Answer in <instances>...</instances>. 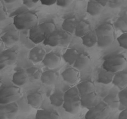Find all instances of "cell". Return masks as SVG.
Instances as JSON below:
<instances>
[{"instance_id": "836d02e7", "label": "cell", "mask_w": 127, "mask_h": 119, "mask_svg": "<svg viewBox=\"0 0 127 119\" xmlns=\"http://www.w3.org/2000/svg\"><path fill=\"white\" fill-rule=\"evenodd\" d=\"M119 100L121 105L127 107V88L121 89L118 93Z\"/></svg>"}, {"instance_id": "7a4b0ae2", "label": "cell", "mask_w": 127, "mask_h": 119, "mask_svg": "<svg viewBox=\"0 0 127 119\" xmlns=\"http://www.w3.org/2000/svg\"><path fill=\"white\" fill-rule=\"evenodd\" d=\"M97 37V46L105 48L112 44L115 40V27L109 22H105L98 26L95 30Z\"/></svg>"}, {"instance_id": "52a82bcc", "label": "cell", "mask_w": 127, "mask_h": 119, "mask_svg": "<svg viewBox=\"0 0 127 119\" xmlns=\"http://www.w3.org/2000/svg\"><path fill=\"white\" fill-rule=\"evenodd\" d=\"M19 106L16 102L6 104H0V119L14 118L19 112Z\"/></svg>"}, {"instance_id": "4dcf8cb0", "label": "cell", "mask_w": 127, "mask_h": 119, "mask_svg": "<svg viewBox=\"0 0 127 119\" xmlns=\"http://www.w3.org/2000/svg\"><path fill=\"white\" fill-rule=\"evenodd\" d=\"M103 101L105 102L110 109H117L120 104L119 96L114 94H109L103 99Z\"/></svg>"}, {"instance_id": "5b68a950", "label": "cell", "mask_w": 127, "mask_h": 119, "mask_svg": "<svg viewBox=\"0 0 127 119\" xmlns=\"http://www.w3.org/2000/svg\"><path fill=\"white\" fill-rule=\"evenodd\" d=\"M21 90L18 86H8L0 90V104H6L16 102L21 96Z\"/></svg>"}, {"instance_id": "9a60e30c", "label": "cell", "mask_w": 127, "mask_h": 119, "mask_svg": "<svg viewBox=\"0 0 127 119\" xmlns=\"http://www.w3.org/2000/svg\"><path fill=\"white\" fill-rule=\"evenodd\" d=\"M29 81L28 75L26 71L19 70L15 72L12 75V82L15 86L22 87Z\"/></svg>"}, {"instance_id": "4fadbf2b", "label": "cell", "mask_w": 127, "mask_h": 119, "mask_svg": "<svg viewBox=\"0 0 127 119\" xmlns=\"http://www.w3.org/2000/svg\"><path fill=\"white\" fill-rule=\"evenodd\" d=\"M19 32L16 30H10L1 36L2 40L6 45L11 46L17 43L19 40Z\"/></svg>"}, {"instance_id": "ee69618b", "label": "cell", "mask_w": 127, "mask_h": 119, "mask_svg": "<svg viewBox=\"0 0 127 119\" xmlns=\"http://www.w3.org/2000/svg\"><path fill=\"white\" fill-rule=\"evenodd\" d=\"M4 1V3H7V4H10V3H12V2H16L17 0H2Z\"/></svg>"}, {"instance_id": "44dd1931", "label": "cell", "mask_w": 127, "mask_h": 119, "mask_svg": "<svg viewBox=\"0 0 127 119\" xmlns=\"http://www.w3.org/2000/svg\"><path fill=\"white\" fill-rule=\"evenodd\" d=\"M81 95H86L95 92V86L91 81H84L76 85Z\"/></svg>"}, {"instance_id": "60d3db41", "label": "cell", "mask_w": 127, "mask_h": 119, "mask_svg": "<svg viewBox=\"0 0 127 119\" xmlns=\"http://www.w3.org/2000/svg\"><path fill=\"white\" fill-rule=\"evenodd\" d=\"M119 119H127V107L122 110L119 115Z\"/></svg>"}, {"instance_id": "5bb4252c", "label": "cell", "mask_w": 127, "mask_h": 119, "mask_svg": "<svg viewBox=\"0 0 127 119\" xmlns=\"http://www.w3.org/2000/svg\"><path fill=\"white\" fill-rule=\"evenodd\" d=\"M62 38V31L55 30L51 33L44 41L43 44L50 47H60Z\"/></svg>"}, {"instance_id": "7402d4cb", "label": "cell", "mask_w": 127, "mask_h": 119, "mask_svg": "<svg viewBox=\"0 0 127 119\" xmlns=\"http://www.w3.org/2000/svg\"><path fill=\"white\" fill-rule=\"evenodd\" d=\"M50 102L51 105L55 107L63 106L64 103V92L60 89H56L50 96Z\"/></svg>"}, {"instance_id": "ffe728a7", "label": "cell", "mask_w": 127, "mask_h": 119, "mask_svg": "<svg viewBox=\"0 0 127 119\" xmlns=\"http://www.w3.org/2000/svg\"><path fill=\"white\" fill-rule=\"evenodd\" d=\"M27 100L29 105L34 109H38L42 105L43 98L41 93L35 92L27 95Z\"/></svg>"}, {"instance_id": "603a6c76", "label": "cell", "mask_w": 127, "mask_h": 119, "mask_svg": "<svg viewBox=\"0 0 127 119\" xmlns=\"http://www.w3.org/2000/svg\"><path fill=\"white\" fill-rule=\"evenodd\" d=\"M36 119H59V114L55 110L38 109L35 115Z\"/></svg>"}, {"instance_id": "b9f144b4", "label": "cell", "mask_w": 127, "mask_h": 119, "mask_svg": "<svg viewBox=\"0 0 127 119\" xmlns=\"http://www.w3.org/2000/svg\"><path fill=\"white\" fill-rule=\"evenodd\" d=\"M97 2H99L100 4H101L103 7H105L107 6L108 3H109V0H95Z\"/></svg>"}, {"instance_id": "f35d334b", "label": "cell", "mask_w": 127, "mask_h": 119, "mask_svg": "<svg viewBox=\"0 0 127 119\" xmlns=\"http://www.w3.org/2000/svg\"><path fill=\"white\" fill-rule=\"evenodd\" d=\"M73 0H57L56 4L62 7H66L72 2Z\"/></svg>"}, {"instance_id": "74e56055", "label": "cell", "mask_w": 127, "mask_h": 119, "mask_svg": "<svg viewBox=\"0 0 127 119\" xmlns=\"http://www.w3.org/2000/svg\"><path fill=\"white\" fill-rule=\"evenodd\" d=\"M40 0H22V2L23 4L28 8H32Z\"/></svg>"}, {"instance_id": "83f0119b", "label": "cell", "mask_w": 127, "mask_h": 119, "mask_svg": "<svg viewBox=\"0 0 127 119\" xmlns=\"http://www.w3.org/2000/svg\"><path fill=\"white\" fill-rule=\"evenodd\" d=\"M79 52L75 48H68L63 55V59L69 65L74 64L76 60L78 58Z\"/></svg>"}, {"instance_id": "d590c367", "label": "cell", "mask_w": 127, "mask_h": 119, "mask_svg": "<svg viewBox=\"0 0 127 119\" xmlns=\"http://www.w3.org/2000/svg\"><path fill=\"white\" fill-rule=\"evenodd\" d=\"M0 4V21H3L7 19V12L6 7L4 5V1L2 0L1 1Z\"/></svg>"}, {"instance_id": "7bdbcfd3", "label": "cell", "mask_w": 127, "mask_h": 119, "mask_svg": "<svg viewBox=\"0 0 127 119\" xmlns=\"http://www.w3.org/2000/svg\"><path fill=\"white\" fill-rule=\"evenodd\" d=\"M5 46H6V44L4 43V42L1 40V43H0V52H2L5 50Z\"/></svg>"}, {"instance_id": "2e32d148", "label": "cell", "mask_w": 127, "mask_h": 119, "mask_svg": "<svg viewBox=\"0 0 127 119\" xmlns=\"http://www.w3.org/2000/svg\"><path fill=\"white\" fill-rule=\"evenodd\" d=\"M112 84L120 89L127 87V71L122 70L115 73Z\"/></svg>"}, {"instance_id": "ab89813d", "label": "cell", "mask_w": 127, "mask_h": 119, "mask_svg": "<svg viewBox=\"0 0 127 119\" xmlns=\"http://www.w3.org/2000/svg\"><path fill=\"white\" fill-rule=\"evenodd\" d=\"M57 0H40L41 3L45 6H52L57 2Z\"/></svg>"}, {"instance_id": "e0dca14e", "label": "cell", "mask_w": 127, "mask_h": 119, "mask_svg": "<svg viewBox=\"0 0 127 119\" xmlns=\"http://www.w3.org/2000/svg\"><path fill=\"white\" fill-rule=\"evenodd\" d=\"M114 76L115 73L106 70L102 68L99 70L97 81L98 83L107 85L110 83H112Z\"/></svg>"}, {"instance_id": "3957f363", "label": "cell", "mask_w": 127, "mask_h": 119, "mask_svg": "<svg viewBox=\"0 0 127 119\" xmlns=\"http://www.w3.org/2000/svg\"><path fill=\"white\" fill-rule=\"evenodd\" d=\"M38 17L33 12L19 13L15 16L13 24L17 30H30L38 25Z\"/></svg>"}, {"instance_id": "277c9868", "label": "cell", "mask_w": 127, "mask_h": 119, "mask_svg": "<svg viewBox=\"0 0 127 119\" xmlns=\"http://www.w3.org/2000/svg\"><path fill=\"white\" fill-rule=\"evenodd\" d=\"M127 64L126 57L122 54L110 56L105 58L102 63V68L112 73H117L125 69Z\"/></svg>"}, {"instance_id": "1f68e13d", "label": "cell", "mask_w": 127, "mask_h": 119, "mask_svg": "<svg viewBox=\"0 0 127 119\" xmlns=\"http://www.w3.org/2000/svg\"><path fill=\"white\" fill-rule=\"evenodd\" d=\"M115 29L122 33L127 32V14L119 17L114 24Z\"/></svg>"}, {"instance_id": "30bf717a", "label": "cell", "mask_w": 127, "mask_h": 119, "mask_svg": "<svg viewBox=\"0 0 127 119\" xmlns=\"http://www.w3.org/2000/svg\"><path fill=\"white\" fill-rule=\"evenodd\" d=\"M62 60L60 56L55 52H51L47 53L42 61L43 65L48 69H54L60 65Z\"/></svg>"}, {"instance_id": "ac0fdd59", "label": "cell", "mask_w": 127, "mask_h": 119, "mask_svg": "<svg viewBox=\"0 0 127 119\" xmlns=\"http://www.w3.org/2000/svg\"><path fill=\"white\" fill-rule=\"evenodd\" d=\"M91 61V57L86 52L79 53L78 58L76 60L73 67L78 70H82L89 64Z\"/></svg>"}, {"instance_id": "8992f818", "label": "cell", "mask_w": 127, "mask_h": 119, "mask_svg": "<svg viewBox=\"0 0 127 119\" xmlns=\"http://www.w3.org/2000/svg\"><path fill=\"white\" fill-rule=\"evenodd\" d=\"M110 107L102 101L98 103L95 106L89 109L85 115L86 119H104L107 117L110 112Z\"/></svg>"}, {"instance_id": "7c38bea8", "label": "cell", "mask_w": 127, "mask_h": 119, "mask_svg": "<svg viewBox=\"0 0 127 119\" xmlns=\"http://www.w3.org/2000/svg\"><path fill=\"white\" fill-rule=\"evenodd\" d=\"M81 106L88 109L94 107L98 104L97 95L95 92L81 96Z\"/></svg>"}, {"instance_id": "484cf974", "label": "cell", "mask_w": 127, "mask_h": 119, "mask_svg": "<svg viewBox=\"0 0 127 119\" xmlns=\"http://www.w3.org/2000/svg\"><path fill=\"white\" fill-rule=\"evenodd\" d=\"M91 30L90 24L84 20H82L78 22L74 32V35L78 37H82Z\"/></svg>"}, {"instance_id": "4316f807", "label": "cell", "mask_w": 127, "mask_h": 119, "mask_svg": "<svg viewBox=\"0 0 127 119\" xmlns=\"http://www.w3.org/2000/svg\"><path fill=\"white\" fill-rule=\"evenodd\" d=\"M81 95L77 86H73L64 92V101H78L81 100Z\"/></svg>"}, {"instance_id": "f6af8a7d", "label": "cell", "mask_w": 127, "mask_h": 119, "mask_svg": "<svg viewBox=\"0 0 127 119\" xmlns=\"http://www.w3.org/2000/svg\"><path fill=\"white\" fill-rule=\"evenodd\" d=\"M79 1H82V0H79Z\"/></svg>"}, {"instance_id": "9c48e42d", "label": "cell", "mask_w": 127, "mask_h": 119, "mask_svg": "<svg viewBox=\"0 0 127 119\" xmlns=\"http://www.w3.org/2000/svg\"><path fill=\"white\" fill-rule=\"evenodd\" d=\"M63 81L70 85H74L78 83L80 78L79 71L75 68H69L62 73Z\"/></svg>"}, {"instance_id": "8fae6325", "label": "cell", "mask_w": 127, "mask_h": 119, "mask_svg": "<svg viewBox=\"0 0 127 119\" xmlns=\"http://www.w3.org/2000/svg\"><path fill=\"white\" fill-rule=\"evenodd\" d=\"M47 55L46 51L41 47H35L30 50L29 53V59L33 63L42 62Z\"/></svg>"}, {"instance_id": "d4e9b609", "label": "cell", "mask_w": 127, "mask_h": 119, "mask_svg": "<svg viewBox=\"0 0 127 119\" xmlns=\"http://www.w3.org/2000/svg\"><path fill=\"white\" fill-rule=\"evenodd\" d=\"M83 44L88 48L94 47L97 44V37L95 30H91L87 34L81 37Z\"/></svg>"}, {"instance_id": "d6986e66", "label": "cell", "mask_w": 127, "mask_h": 119, "mask_svg": "<svg viewBox=\"0 0 127 119\" xmlns=\"http://www.w3.org/2000/svg\"><path fill=\"white\" fill-rule=\"evenodd\" d=\"M58 73L53 70H48L42 72L40 80L43 84L47 86L53 85L58 79Z\"/></svg>"}, {"instance_id": "cb8c5ba5", "label": "cell", "mask_w": 127, "mask_h": 119, "mask_svg": "<svg viewBox=\"0 0 127 119\" xmlns=\"http://www.w3.org/2000/svg\"><path fill=\"white\" fill-rule=\"evenodd\" d=\"M103 6L95 0H90L87 5L86 11L91 16H97L101 14Z\"/></svg>"}, {"instance_id": "6da1fadb", "label": "cell", "mask_w": 127, "mask_h": 119, "mask_svg": "<svg viewBox=\"0 0 127 119\" xmlns=\"http://www.w3.org/2000/svg\"><path fill=\"white\" fill-rule=\"evenodd\" d=\"M55 30L56 26L53 22H43L30 29L29 37L33 43L38 44L43 42L51 33Z\"/></svg>"}, {"instance_id": "f1b7e54d", "label": "cell", "mask_w": 127, "mask_h": 119, "mask_svg": "<svg viewBox=\"0 0 127 119\" xmlns=\"http://www.w3.org/2000/svg\"><path fill=\"white\" fill-rule=\"evenodd\" d=\"M78 23V21L75 17H69L64 20V21L62 23V29L63 30L68 32L69 33H73L75 32L77 24Z\"/></svg>"}, {"instance_id": "8d00e7d4", "label": "cell", "mask_w": 127, "mask_h": 119, "mask_svg": "<svg viewBox=\"0 0 127 119\" xmlns=\"http://www.w3.org/2000/svg\"><path fill=\"white\" fill-rule=\"evenodd\" d=\"M124 3V0H109L107 6L110 8L115 9L120 7Z\"/></svg>"}, {"instance_id": "f546056e", "label": "cell", "mask_w": 127, "mask_h": 119, "mask_svg": "<svg viewBox=\"0 0 127 119\" xmlns=\"http://www.w3.org/2000/svg\"><path fill=\"white\" fill-rule=\"evenodd\" d=\"M81 106V100L78 101H64L63 107L66 112L71 114H76Z\"/></svg>"}, {"instance_id": "e575fe53", "label": "cell", "mask_w": 127, "mask_h": 119, "mask_svg": "<svg viewBox=\"0 0 127 119\" xmlns=\"http://www.w3.org/2000/svg\"><path fill=\"white\" fill-rule=\"evenodd\" d=\"M117 42L120 47L127 50V32L123 33L117 38Z\"/></svg>"}, {"instance_id": "ba28073f", "label": "cell", "mask_w": 127, "mask_h": 119, "mask_svg": "<svg viewBox=\"0 0 127 119\" xmlns=\"http://www.w3.org/2000/svg\"><path fill=\"white\" fill-rule=\"evenodd\" d=\"M17 61V53L11 49L4 50L0 53V69H2L6 66L16 64Z\"/></svg>"}, {"instance_id": "d6a6232c", "label": "cell", "mask_w": 127, "mask_h": 119, "mask_svg": "<svg viewBox=\"0 0 127 119\" xmlns=\"http://www.w3.org/2000/svg\"><path fill=\"white\" fill-rule=\"evenodd\" d=\"M26 71L28 75L29 81L31 82H35L39 79L42 74V72L41 71L40 69L34 66L27 68Z\"/></svg>"}]
</instances>
